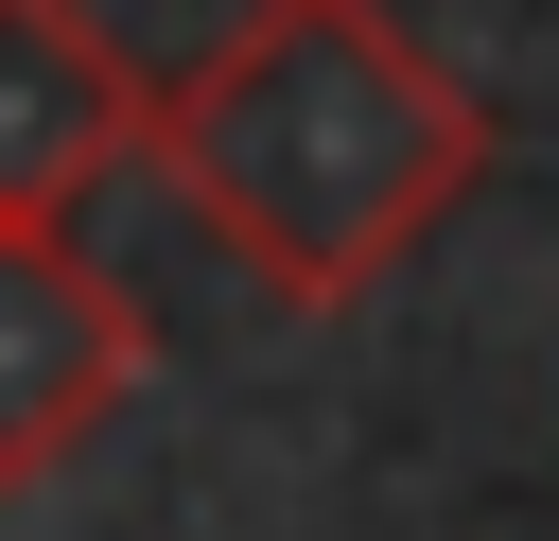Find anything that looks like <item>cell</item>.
I'll return each mask as SVG.
<instances>
[{"label": "cell", "mask_w": 559, "mask_h": 541, "mask_svg": "<svg viewBox=\"0 0 559 541\" xmlns=\"http://www.w3.org/2000/svg\"><path fill=\"white\" fill-rule=\"evenodd\" d=\"M140 175L227 244L280 314H349L437 244V209L489 175V87H454L402 0H245L140 122Z\"/></svg>", "instance_id": "6da1fadb"}, {"label": "cell", "mask_w": 559, "mask_h": 541, "mask_svg": "<svg viewBox=\"0 0 559 541\" xmlns=\"http://www.w3.org/2000/svg\"><path fill=\"white\" fill-rule=\"evenodd\" d=\"M157 70L87 0H0V227H70L105 175H140Z\"/></svg>", "instance_id": "3957f363"}, {"label": "cell", "mask_w": 559, "mask_h": 541, "mask_svg": "<svg viewBox=\"0 0 559 541\" xmlns=\"http://www.w3.org/2000/svg\"><path fill=\"white\" fill-rule=\"evenodd\" d=\"M157 332L140 297L70 244V227H0V489H52L122 401H140Z\"/></svg>", "instance_id": "7a4b0ae2"}]
</instances>
